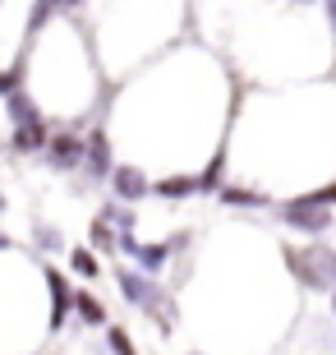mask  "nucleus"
Segmentation results:
<instances>
[{
  "mask_svg": "<svg viewBox=\"0 0 336 355\" xmlns=\"http://www.w3.org/2000/svg\"><path fill=\"white\" fill-rule=\"evenodd\" d=\"M285 217L299 226V231H323L327 222H332V212H323V208H313V203H304V198H295L290 208H285Z\"/></svg>",
  "mask_w": 336,
  "mask_h": 355,
  "instance_id": "obj_1",
  "label": "nucleus"
},
{
  "mask_svg": "<svg viewBox=\"0 0 336 355\" xmlns=\"http://www.w3.org/2000/svg\"><path fill=\"white\" fill-rule=\"evenodd\" d=\"M166 254H170V245H161V250H139V259H143V268H161Z\"/></svg>",
  "mask_w": 336,
  "mask_h": 355,
  "instance_id": "obj_10",
  "label": "nucleus"
},
{
  "mask_svg": "<svg viewBox=\"0 0 336 355\" xmlns=\"http://www.w3.org/2000/svg\"><path fill=\"white\" fill-rule=\"evenodd\" d=\"M5 102H10V116H14V125H19V130H24V125H42V120H37V106L28 102L24 92H10Z\"/></svg>",
  "mask_w": 336,
  "mask_h": 355,
  "instance_id": "obj_6",
  "label": "nucleus"
},
{
  "mask_svg": "<svg viewBox=\"0 0 336 355\" xmlns=\"http://www.w3.org/2000/svg\"><path fill=\"white\" fill-rule=\"evenodd\" d=\"M116 194L120 198H143L148 194V180H143L134 166H125V171H116Z\"/></svg>",
  "mask_w": 336,
  "mask_h": 355,
  "instance_id": "obj_5",
  "label": "nucleus"
},
{
  "mask_svg": "<svg viewBox=\"0 0 336 355\" xmlns=\"http://www.w3.org/2000/svg\"><path fill=\"white\" fill-rule=\"evenodd\" d=\"M111 351H116V355H134V342L120 328H111Z\"/></svg>",
  "mask_w": 336,
  "mask_h": 355,
  "instance_id": "obj_12",
  "label": "nucleus"
},
{
  "mask_svg": "<svg viewBox=\"0 0 336 355\" xmlns=\"http://www.w3.org/2000/svg\"><path fill=\"white\" fill-rule=\"evenodd\" d=\"M46 282H51V328H60L69 314V286L60 272H46Z\"/></svg>",
  "mask_w": 336,
  "mask_h": 355,
  "instance_id": "obj_3",
  "label": "nucleus"
},
{
  "mask_svg": "<svg viewBox=\"0 0 336 355\" xmlns=\"http://www.w3.org/2000/svg\"><path fill=\"white\" fill-rule=\"evenodd\" d=\"M37 240H42V245H46V250H60V236H55V231H46V226H42V231H37Z\"/></svg>",
  "mask_w": 336,
  "mask_h": 355,
  "instance_id": "obj_15",
  "label": "nucleus"
},
{
  "mask_svg": "<svg viewBox=\"0 0 336 355\" xmlns=\"http://www.w3.org/2000/svg\"><path fill=\"white\" fill-rule=\"evenodd\" d=\"M74 309H78V314H83V323H102V300H92V295H88V291H83V295H74Z\"/></svg>",
  "mask_w": 336,
  "mask_h": 355,
  "instance_id": "obj_9",
  "label": "nucleus"
},
{
  "mask_svg": "<svg viewBox=\"0 0 336 355\" xmlns=\"http://www.w3.org/2000/svg\"><path fill=\"white\" fill-rule=\"evenodd\" d=\"M189 189H198L194 180H166V184H157V194H189Z\"/></svg>",
  "mask_w": 336,
  "mask_h": 355,
  "instance_id": "obj_13",
  "label": "nucleus"
},
{
  "mask_svg": "<svg viewBox=\"0 0 336 355\" xmlns=\"http://www.w3.org/2000/svg\"><path fill=\"white\" fill-rule=\"evenodd\" d=\"M226 198H231V203H263L258 194H245V189H226Z\"/></svg>",
  "mask_w": 336,
  "mask_h": 355,
  "instance_id": "obj_14",
  "label": "nucleus"
},
{
  "mask_svg": "<svg viewBox=\"0 0 336 355\" xmlns=\"http://www.w3.org/2000/svg\"><path fill=\"white\" fill-rule=\"evenodd\" d=\"M327 14H332V24H336V5H327Z\"/></svg>",
  "mask_w": 336,
  "mask_h": 355,
  "instance_id": "obj_16",
  "label": "nucleus"
},
{
  "mask_svg": "<svg viewBox=\"0 0 336 355\" xmlns=\"http://www.w3.org/2000/svg\"><path fill=\"white\" fill-rule=\"evenodd\" d=\"M42 144H46V130H42V125H24V130H14V148H19V153H37Z\"/></svg>",
  "mask_w": 336,
  "mask_h": 355,
  "instance_id": "obj_7",
  "label": "nucleus"
},
{
  "mask_svg": "<svg viewBox=\"0 0 336 355\" xmlns=\"http://www.w3.org/2000/svg\"><path fill=\"white\" fill-rule=\"evenodd\" d=\"M120 291H125V300H134V304H152L157 300V291L148 286L143 272H120Z\"/></svg>",
  "mask_w": 336,
  "mask_h": 355,
  "instance_id": "obj_2",
  "label": "nucleus"
},
{
  "mask_svg": "<svg viewBox=\"0 0 336 355\" xmlns=\"http://www.w3.org/2000/svg\"><path fill=\"white\" fill-rule=\"evenodd\" d=\"M5 245H10V240H5V236H0V250H5Z\"/></svg>",
  "mask_w": 336,
  "mask_h": 355,
  "instance_id": "obj_17",
  "label": "nucleus"
},
{
  "mask_svg": "<svg viewBox=\"0 0 336 355\" xmlns=\"http://www.w3.org/2000/svg\"><path fill=\"white\" fill-rule=\"evenodd\" d=\"M78 153H83V144H78L74 134H55V139H51V162H55V166H74Z\"/></svg>",
  "mask_w": 336,
  "mask_h": 355,
  "instance_id": "obj_4",
  "label": "nucleus"
},
{
  "mask_svg": "<svg viewBox=\"0 0 336 355\" xmlns=\"http://www.w3.org/2000/svg\"><path fill=\"white\" fill-rule=\"evenodd\" d=\"M74 272H83V277H92L97 272V259H92L88 250H74Z\"/></svg>",
  "mask_w": 336,
  "mask_h": 355,
  "instance_id": "obj_11",
  "label": "nucleus"
},
{
  "mask_svg": "<svg viewBox=\"0 0 336 355\" xmlns=\"http://www.w3.org/2000/svg\"><path fill=\"white\" fill-rule=\"evenodd\" d=\"M332 309H336V291H332Z\"/></svg>",
  "mask_w": 336,
  "mask_h": 355,
  "instance_id": "obj_18",
  "label": "nucleus"
},
{
  "mask_svg": "<svg viewBox=\"0 0 336 355\" xmlns=\"http://www.w3.org/2000/svg\"><path fill=\"white\" fill-rule=\"evenodd\" d=\"M88 157H92V175H106V166H111V148H106L102 134L88 139Z\"/></svg>",
  "mask_w": 336,
  "mask_h": 355,
  "instance_id": "obj_8",
  "label": "nucleus"
},
{
  "mask_svg": "<svg viewBox=\"0 0 336 355\" xmlns=\"http://www.w3.org/2000/svg\"><path fill=\"white\" fill-rule=\"evenodd\" d=\"M0 208H5V194H0Z\"/></svg>",
  "mask_w": 336,
  "mask_h": 355,
  "instance_id": "obj_19",
  "label": "nucleus"
}]
</instances>
